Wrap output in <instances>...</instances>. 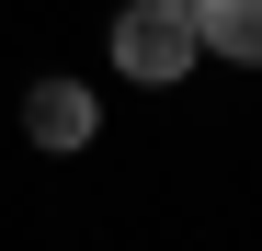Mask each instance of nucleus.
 <instances>
[{"mask_svg": "<svg viewBox=\"0 0 262 251\" xmlns=\"http://www.w3.org/2000/svg\"><path fill=\"white\" fill-rule=\"evenodd\" d=\"M205 46H194V12H183V0H125V12H114V69L125 80H148V92H160V80H183Z\"/></svg>", "mask_w": 262, "mask_h": 251, "instance_id": "nucleus-1", "label": "nucleus"}, {"mask_svg": "<svg viewBox=\"0 0 262 251\" xmlns=\"http://www.w3.org/2000/svg\"><path fill=\"white\" fill-rule=\"evenodd\" d=\"M23 137L69 160V149H92V137H103V103L80 92V80H34V92H23Z\"/></svg>", "mask_w": 262, "mask_h": 251, "instance_id": "nucleus-2", "label": "nucleus"}, {"mask_svg": "<svg viewBox=\"0 0 262 251\" xmlns=\"http://www.w3.org/2000/svg\"><path fill=\"white\" fill-rule=\"evenodd\" d=\"M194 46H205V57L262 69V0H194Z\"/></svg>", "mask_w": 262, "mask_h": 251, "instance_id": "nucleus-3", "label": "nucleus"}, {"mask_svg": "<svg viewBox=\"0 0 262 251\" xmlns=\"http://www.w3.org/2000/svg\"><path fill=\"white\" fill-rule=\"evenodd\" d=\"M183 12H194V0H183Z\"/></svg>", "mask_w": 262, "mask_h": 251, "instance_id": "nucleus-4", "label": "nucleus"}]
</instances>
